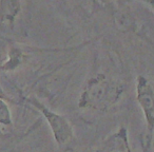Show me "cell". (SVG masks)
I'll return each mask as SVG.
<instances>
[{
  "instance_id": "cell-5",
  "label": "cell",
  "mask_w": 154,
  "mask_h": 152,
  "mask_svg": "<svg viewBox=\"0 0 154 152\" xmlns=\"http://www.w3.org/2000/svg\"><path fill=\"white\" fill-rule=\"evenodd\" d=\"M147 5H149V7L151 8V9L153 10V12H154V0H152V1H148Z\"/></svg>"
},
{
  "instance_id": "cell-2",
  "label": "cell",
  "mask_w": 154,
  "mask_h": 152,
  "mask_svg": "<svg viewBox=\"0 0 154 152\" xmlns=\"http://www.w3.org/2000/svg\"><path fill=\"white\" fill-rule=\"evenodd\" d=\"M136 101L140 106L146 122L143 152L150 148L154 132V85L147 77L139 75L136 82Z\"/></svg>"
},
{
  "instance_id": "cell-1",
  "label": "cell",
  "mask_w": 154,
  "mask_h": 152,
  "mask_svg": "<svg viewBox=\"0 0 154 152\" xmlns=\"http://www.w3.org/2000/svg\"><path fill=\"white\" fill-rule=\"evenodd\" d=\"M124 92L125 87L122 82L103 73H98L86 84L80 94L78 107L91 111H108L119 101Z\"/></svg>"
},
{
  "instance_id": "cell-4",
  "label": "cell",
  "mask_w": 154,
  "mask_h": 152,
  "mask_svg": "<svg viewBox=\"0 0 154 152\" xmlns=\"http://www.w3.org/2000/svg\"><path fill=\"white\" fill-rule=\"evenodd\" d=\"M94 152H132L126 127L120 126L115 132L110 134Z\"/></svg>"
},
{
  "instance_id": "cell-3",
  "label": "cell",
  "mask_w": 154,
  "mask_h": 152,
  "mask_svg": "<svg viewBox=\"0 0 154 152\" xmlns=\"http://www.w3.org/2000/svg\"><path fill=\"white\" fill-rule=\"evenodd\" d=\"M34 104L48 120V124L51 128L57 145L59 147H63L71 143L72 139L74 138V130H73L71 123L63 115L55 113L49 108L43 106L42 104L37 103V101H34Z\"/></svg>"
}]
</instances>
